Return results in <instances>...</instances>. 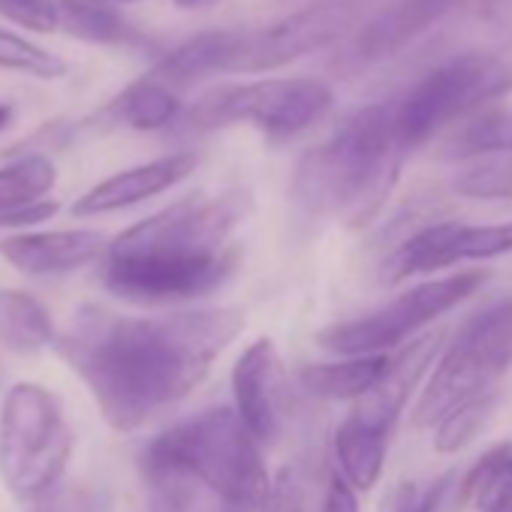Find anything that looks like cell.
<instances>
[{
    "instance_id": "31",
    "label": "cell",
    "mask_w": 512,
    "mask_h": 512,
    "mask_svg": "<svg viewBox=\"0 0 512 512\" xmlns=\"http://www.w3.org/2000/svg\"><path fill=\"white\" fill-rule=\"evenodd\" d=\"M272 512H308L305 488H302V482H299V476H296L293 470H284V473L275 479Z\"/></svg>"
},
{
    "instance_id": "11",
    "label": "cell",
    "mask_w": 512,
    "mask_h": 512,
    "mask_svg": "<svg viewBox=\"0 0 512 512\" xmlns=\"http://www.w3.org/2000/svg\"><path fill=\"white\" fill-rule=\"evenodd\" d=\"M512 253V223H431L401 241L380 269L383 284H401L416 275H428L437 269H449L458 263H479L491 256Z\"/></svg>"
},
{
    "instance_id": "34",
    "label": "cell",
    "mask_w": 512,
    "mask_h": 512,
    "mask_svg": "<svg viewBox=\"0 0 512 512\" xmlns=\"http://www.w3.org/2000/svg\"><path fill=\"white\" fill-rule=\"evenodd\" d=\"M13 118H16V109L10 103H0V133H4L13 124Z\"/></svg>"
},
{
    "instance_id": "17",
    "label": "cell",
    "mask_w": 512,
    "mask_h": 512,
    "mask_svg": "<svg viewBox=\"0 0 512 512\" xmlns=\"http://www.w3.org/2000/svg\"><path fill=\"white\" fill-rule=\"evenodd\" d=\"M241 52H244V34L202 31L184 40L181 46H175L166 58H160L148 76L178 94L205 79L238 73Z\"/></svg>"
},
{
    "instance_id": "25",
    "label": "cell",
    "mask_w": 512,
    "mask_h": 512,
    "mask_svg": "<svg viewBox=\"0 0 512 512\" xmlns=\"http://www.w3.org/2000/svg\"><path fill=\"white\" fill-rule=\"evenodd\" d=\"M494 404H497V392L491 389V392H485V395L467 401L464 407L452 410L446 419H440V422L434 425V449H437L440 455H452V452L464 449V446L485 428V422L491 419Z\"/></svg>"
},
{
    "instance_id": "6",
    "label": "cell",
    "mask_w": 512,
    "mask_h": 512,
    "mask_svg": "<svg viewBox=\"0 0 512 512\" xmlns=\"http://www.w3.org/2000/svg\"><path fill=\"white\" fill-rule=\"evenodd\" d=\"M512 365V299L473 314L434 365L416 410L413 428H434L452 410L491 392Z\"/></svg>"
},
{
    "instance_id": "21",
    "label": "cell",
    "mask_w": 512,
    "mask_h": 512,
    "mask_svg": "<svg viewBox=\"0 0 512 512\" xmlns=\"http://www.w3.org/2000/svg\"><path fill=\"white\" fill-rule=\"evenodd\" d=\"M389 356H356L332 365H305L299 371L302 389L329 401H359L383 377Z\"/></svg>"
},
{
    "instance_id": "29",
    "label": "cell",
    "mask_w": 512,
    "mask_h": 512,
    "mask_svg": "<svg viewBox=\"0 0 512 512\" xmlns=\"http://www.w3.org/2000/svg\"><path fill=\"white\" fill-rule=\"evenodd\" d=\"M0 16L31 34H55L61 28L58 0H0Z\"/></svg>"
},
{
    "instance_id": "33",
    "label": "cell",
    "mask_w": 512,
    "mask_h": 512,
    "mask_svg": "<svg viewBox=\"0 0 512 512\" xmlns=\"http://www.w3.org/2000/svg\"><path fill=\"white\" fill-rule=\"evenodd\" d=\"M320 512H359V497H356V491L344 482L341 473H335V476L329 479V488H326V497H323Z\"/></svg>"
},
{
    "instance_id": "38",
    "label": "cell",
    "mask_w": 512,
    "mask_h": 512,
    "mask_svg": "<svg viewBox=\"0 0 512 512\" xmlns=\"http://www.w3.org/2000/svg\"><path fill=\"white\" fill-rule=\"evenodd\" d=\"M220 512H223V509H220Z\"/></svg>"
},
{
    "instance_id": "32",
    "label": "cell",
    "mask_w": 512,
    "mask_h": 512,
    "mask_svg": "<svg viewBox=\"0 0 512 512\" xmlns=\"http://www.w3.org/2000/svg\"><path fill=\"white\" fill-rule=\"evenodd\" d=\"M61 211V205L55 199H40V202H31L25 208H16V211H7L0 214V229H22V226H37L43 220H52L55 214Z\"/></svg>"
},
{
    "instance_id": "8",
    "label": "cell",
    "mask_w": 512,
    "mask_h": 512,
    "mask_svg": "<svg viewBox=\"0 0 512 512\" xmlns=\"http://www.w3.org/2000/svg\"><path fill=\"white\" fill-rule=\"evenodd\" d=\"M253 199L247 190H226L220 196H184L163 211L139 220L109 241L112 253L169 256V260H205L229 250V235L250 214Z\"/></svg>"
},
{
    "instance_id": "28",
    "label": "cell",
    "mask_w": 512,
    "mask_h": 512,
    "mask_svg": "<svg viewBox=\"0 0 512 512\" xmlns=\"http://www.w3.org/2000/svg\"><path fill=\"white\" fill-rule=\"evenodd\" d=\"M106 509H109V494L103 488L79 485V482H58L31 506V512H106Z\"/></svg>"
},
{
    "instance_id": "19",
    "label": "cell",
    "mask_w": 512,
    "mask_h": 512,
    "mask_svg": "<svg viewBox=\"0 0 512 512\" xmlns=\"http://www.w3.org/2000/svg\"><path fill=\"white\" fill-rule=\"evenodd\" d=\"M389 449V434L365 425L356 416H347L335 431V458L344 482L353 491H371L383 473Z\"/></svg>"
},
{
    "instance_id": "14",
    "label": "cell",
    "mask_w": 512,
    "mask_h": 512,
    "mask_svg": "<svg viewBox=\"0 0 512 512\" xmlns=\"http://www.w3.org/2000/svg\"><path fill=\"white\" fill-rule=\"evenodd\" d=\"M455 7L458 0H392L353 37L350 61L356 67H371L404 52L437 22H443Z\"/></svg>"
},
{
    "instance_id": "30",
    "label": "cell",
    "mask_w": 512,
    "mask_h": 512,
    "mask_svg": "<svg viewBox=\"0 0 512 512\" xmlns=\"http://www.w3.org/2000/svg\"><path fill=\"white\" fill-rule=\"evenodd\" d=\"M449 485H452V473L437 476L425 488L407 482L404 488H398L389 512H440V506H443V500L449 494Z\"/></svg>"
},
{
    "instance_id": "26",
    "label": "cell",
    "mask_w": 512,
    "mask_h": 512,
    "mask_svg": "<svg viewBox=\"0 0 512 512\" xmlns=\"http://www.w3.org/2000/svg\"><path fill=\"white\" fill-rule=\"evenodd\" d=\"M452 187L467 199H512V154L479 157L455 175Z\"/></svg>"
},
{
    "instance_id": "1",
    "label": "cell",
    "mask_w": 512,
    "mask_h": 512,
    "mask_svg": "<svg viewBox=\"0 0 512 512\" xmlns=\"http://www.w3.org/2000/svg\"><path fill=\"white\" fill-rule=\"evenodd\" d=\"M241 329L238 308L124 317L85 305L58 350L91 389L103 419L115 431H136L187 398Z\"/></svg>"
},
{
    "instance_id": "4",
    "label": "cell",
    "mask_w": 512,
    "mask_h": 512,
    "mask_svg": "<svg viewBox=\"0 0 512 512\" xmlns=\"http://www.w3.org/2000/svg\"><path fill=\"white\" fill-rule=\"evenodd\" d=\"M512 91V64L494 52H461L419 76L392 109V133L401 154L422 148L449 124L482 112Z\"/></svg>"
},
{
    "instance_id": "36",
    "label": "cell",
    "mask_w": 512,
    "mask_h": 512,
    "mask_svg": "<svg viewBox=\"0 0 512 512\" xmlns=\"http://www.w3.org/2000/svg\"><path fill=\"white\" fill-rule=\"evenodd\" d=\"M485 512H512V497H506L503 503H497V506H491V509H485Z\"/></svg>"
},
{
    "instance_id": "24",
    "label": "cell",
    "mask_w": 512,
    "mask_h": 512,
    "mask_svg": "<svg viewBox=\"0 0 512 512\" xmlns=\"http://www.w3.org/2000/svg\"><path fill=\"white\" fill-rule=\"evenodd\" d=\"M506 497H512V440L488 449L461 482V503H473L479 512Z\"/></svg>"
},
{
    "instance_id": "27",
    "label": "cell",
    "mask_w": 512,
    "mask_h": 512,
    "mask_svg": "<svg viewBox=\"0 0 512 512\" xmlns=\"http://www.w3.org/2000/svg\"><path fill=\"white\" fill-rule=\"evenodd\" d=\"M0 67L43 79V82L67 76L64 58H58V55L46 52L43 46H37L13 31H4V28H0Z\"/></svg>"
},
{
    "instance_id": "20",
    "label": "cell",
    "mask_w": 512,
    "mask_h": 512,
    "mask_svg": "<svg viewBox=\"0 0 512 512\" xmlns=\"http://www.w3.org/2000/svg\"><path fill=\"white\" fill-rule=\"evenodd\" d=\"M55 344V326L40 299L22 290H0V347L34 356Z\"/></svg>"
},
{
    "instance_id": "3",
    "label": "cell",
    "mask_w": 512,
    "mask_h": 512,
    "mask_svg": "<svg viewBox=\"0 0 512 512\" xmlns=\"http://www.w3.org/2000/svg\"><path fill=\"white\" fill-rule=\"evenodd\" d=\"M401 163L389 103H371L353 112L332 139L302 154L293 172V196L317 217H344L359 226L383 208Z\"/></svg>"
},
{
    "instance_id": "15",
    "label": "cell",
    "mask_w": 512,
    "mask_h": 512,
    "mask_svg": "<svg viewBox=\"0 0 512 512\" xmlns=\"http://www.w3.org/2000/svg\"><path fill=\"white\" fill-rule=\"evenodd\" d=\"M196 163H199V157L193 151H175V154L157 157L151 163L115 172L106 181L94 184L85 196H79L73 202V214L97 217V214L133 208L145 199H154V196L172 190L178 181H184L196 169Z\"/></svg>"
},
{
    "instance_id": "12",
    "label": "cell",
    "mask_w": 512,
    "mask_h": 512,
    "mask_svg": "<svg viewBox=\"0 0 512 512\" xmlns=\"http://www.w3.org/2000/svg\"><path fill=\"white\" fill-rule=\"evenodd\" d=\"M284 362L272 338L253 341L232 368L235 416L256 443H275L284 419Z\"/></svg>"
},
{
    "instance_id": "35",
    "label": "cell",
    "mask_w": 512,
    "mask_h": 512,
    "mask_svg": "<svg viewBox=\"0 0 512 512\" xmlns=\"http://www.w3.org/2000/svg\"><path fill=\"white\" fill-rule=\"evenodd\" d=\"M178 7H184V10H196V7H205V4H211V0H175Z\"/></svg>"
},
{
    "instance_id": "22",
    "label": "cell",
    "mask_w": 512,
    "mask_h": 512,
    "mask_svg": "<svg viewBox=\"0 0 512 512\" xmlns=\"http://www.w3.org/2000/svg\"><path fill=\"white\" fill-rule=\"evenodd\" d=\"M61 28L94 46H133L139 37L112 0H58Z\"/></svg>"
},
{
    "instance_id": "10",
    "label": "cell",
    "mask_w": 512,
    "mask_h": 512,
    "mask_svg": "<svg viewBox=\"0 0 512 512\" xmlns=\"http://www.w3.org/2000/svg\"><path fill=\"white\" fill-rule=\"evenodd\" d=\"M238 247L205 260H169V256L112 253L100 260V284L133 305H178L214 293L235 272Z\"/></svg>"
},
{
    "instance_id": "23",
    "label": "cell",
    "mask_w": 512,
    "mask_h": 512,
    "mask_svg": "<svg viewBox=\"0 0 512 512\" xmlns=\"http://www.w3.org/2000/svg\"><path fill=\"white\" fill-rule=\"evenodd\" d=\"M55 181L58 169L46 154H22L13 163L0 166V214L46 199Z\"/></svg>"
},
{
    "instance_id": "37",
    "label": "cell",
    "mask_w": 512,
    "mask_h": 512,
    "mask_svg": "<svg viewBox=\"0 0 512 512\" xmlns=\"http://www.w3.org/2000/svg\"><path fill=\"white\" fill-rule=\"evenodd\" d=\"M112 4H139V0H112Z\"/></svg>"
},
{
    "instance_id": "13",
    "label": "cell",
    "mask_w": 512,
    "mask_h": 512,
    "mask_svg": "<svg viewBox=\"0 0 512 512\" xmlns=\"http://www.w3.org/2000/svg\"><path fill=\"white\" fill-rule=\"evenodd\" d=\"M109 241L112 238L100 229L19 232L0 241V256L31 278H52L100 263L109 250Z\"/></svg>"
},
{
    "instance_id": "9",
    "label": "cell",
    "mask_w": 512,
    "mask_h": 512,
    "mask_svg": "<svg viewBox=\"0 0 512 512\" xmlns=\"http://www.w3.org/2000/svg\"><path fill=\"white\" fill-rule=\"evenodd\" d=\"M485 281H488V275L482 269H473V272H458V275H449L440 281L419 284L359 320H344V323L326 326L317 335V344L323 350L347 356V359L386 356V350L398 347L401 341L413 338L419 329H425L440 314L467 302Z\"/></svg>"
},
{
    "instance_id": "16",
    "label": "cell",
    "mask_w": 512,
    "mask_h": 512,
    "mask_svg": "<svg viewBox=\"0 0 512 512\" xmlns=\"http://www.w3.org/2000/svg\"><path fill=\"white\" fill-rule=\"evenodd\" d=\"M446 332H428L416 341H410L407 347H401V353L386 359V371L383 377L374 383V389L368 395H362L356 401V410L350 416L362 419L365 425L392 434V425L398 419V413L404 410L407 398L413 395V389L422 383L425 371L434 365L440 347H443Z\"/></svg>"
},
{
    "instance_id": "2",
    "label": "cell",
    "mask_w": 512,
    "mask_h": 512,
    "mask_svg": "<svg viewBox=\"0 0 512 512\" xmlns=\"http://www.w3.org/2000/svg\"><path fill=\"white\" fill-rule=\"evenodd\" d=\"M145 482L202 485L223 500V512H272L275 482L260 443L235 410L214 407L148 440L139 452Z\"/></svg>"
},
{
    "instance_id": "18",
    "label": "cell",
    "mask_w": 512,
    "mask_h": 512,
    "mask_svg": "<svg viewBox=\"0 0 512 512\" xmlns=\"http://www.w3.org/2000/svg\"><path fill=\"white\" fill-rule=\"evenodd\" d=\"M178 115H181L178 94L169 91L166 85L154 82L151 76H145V79L127 85L91 121H97L103 127H127V130H139V133H154V130H166L169 124H175Z\"/></svg>"
},
{
    "instance_id": "5",
    "label": "cell",
    "mask_w": 512,
    "mask_h": 512,
    "mask_svg": "<svg viewBox=\"0 0 512 512\" xmlns=\"http://www.w3.org/2000/svg\"><path fill=\"white\" fill-rule=\"evenodd\" d=\"M76 437L55 392L16 383L0 407V479L22 503L55 488L67 470Z\"/></svg>"
},
{
    "instance_id": "7",
    "label": "cell",
    "mask_w": 512,
    "mask_h": 512,
    "mask_svg": "<svg viewBox=\"0 0 512 512\" xmlns=\"http://www.w3.org/2000/svg\"><path fill=\"white\" fill-rule=\"evenodd\" d=\"M332 103V88L314 76L217 85L190 106L187 127L196 133H211L232 124H250L269 142H290L311 130L332 109Z\"/></svg>"
}]
</instances>
